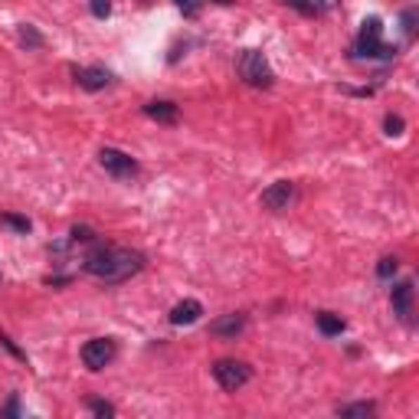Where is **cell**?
Returning a JSON list of instances; mask_svg holds the SVG:
<instances>
[{"label":"cell","instance_id":"cell-8","mask_svg":"<svg viewBox=\"0 0 419 419\" xmlns=\"http://www.w3.org/2000/svg\"><path fill=\"white\" fill-rule=\"evenodd\" d=\"M243 331H246V314H239V311H229V314H223V318H217V321H210V334H213V337L236 341Z\"/></svg>","mask_w":419,"mask_h":419},{"label":"cell","instance_id":"cell-21","mask_svg":"<svg viewBox=\"0 0 419 419\" xmlns=\"http://www.w3.org/2000/svg\"><path fill=\"white\" fill-rule=\"evenodd\" d=\"M383 128H387V134H403V118L400 115H387V118H383Z\"/></svg>","mask_w":419,"mask_h":419},{"label":"cell","instance_id":"cell-3","mask_svg":"<svg viewBox=\"0 0 419 419\" xmlns=\"http://www.w3.org/2000/svg\"><path fill=\"white\" fill-rule=\"evenodd\" d=\"M236 72L246 86H256V89H272L276 76L269 69V59L259 53V49H243L236 59Z\"/></svg>","mask_w":419,"mask_h":419},{"label":"cell","instance_id":"cell-7","mask_svg":"<svg viewBox=\"0 0 419 419\" xmlns=\"http://www.w3.org/2000/svg\"><path fill=\"white\" fill-rule=\"evenodd\" d=\"M259 200H262V207H266V210H272V213H282V210H288V203L295 200V183H292V181L269 183Z\"/></svg>","mask_w":419,"mask_h":419},{"label":"cell","instance_id":"cell-9","mask_svg":"<svg viewBox=\"0 0 419 419\" xmlns=\"http://www.w3.org/2000/svg\"><path fill=\"white\" fill-rule=\"evenodd\" d=\"M72 76H76V82L86 92H98V89L112 86V72L105 66H82V69H72Z\"/></svg>","mask_w":419,"mask_h":419},{"label":"cell","instance_id":"cell-14","mask_svg":"<svg viewBox=\"0 0 419 419\" xmlns=\"http://www.w3.org/2000/svg\"><path fill=\"white\" fill-rule=\"evenodd\" d=\"M377 413V406L373 403H347V406H337V416L344 419H367Z\"/></svg>","mask_w":419,"mask_h":419},{"label":"cell","instance_id":"cell-25","mask_svg":"<svg viewBox=\"0 0 419 419\" xmlns=\"http://www.w3.org/2000/svg\"><path fill=\"white\" fill-rule=\"evenodd\" d=\"M0 344H4V347H7V351L13 354V357H20V361H27V354L20 351V347H17V344H13V341H10L7 334H0Z\"/></svg>","mask_w":419,"mask_h":419},{"label":"cell","instance_id":"cell-27","mask_svg":"<svg viewBox=\"0 0 419 419\" xmlns=\"http://www.w3.org/2000/svg\"><path fill=\"white\" fill-rule=\"evenodd\" d=\"M318 4V10H331V7H337V0H314Z\"/></svg>","mask_w":419,"mask_h":419},{"label":"cell","instance_id":"cell-15","mask_svg":"<svg viewBox=\"0 0 419 419\" xmlns=\"http://www.w3.org/2000/svg\"><path fill=\"white\" fill-rule=\"evenodd\" d=\"M17 37H20V43H23V46H30V49H39L43 43H46V39H43V33H39L33 23H20Z\"/></svg>","mask_w":419,"mask_h":419},{"label":"cell","instance_id":"cell-17","mask_svg":"<svg viewBox=\"0 0 419 419\" xmlns=\"http://www.w3.org/2000/svg\"><path fill=\"white\" fill-rule=\"evenodd\" d=\"M86 406H89V413H96V416H102V419H112L115 416V406L108 400H89Z\"/></svg>","mask_w":419,"mask_h":419},{"label":"cell","instance_id":"cell-1","mask_svg":"<svg viewBox=\"0 0 419 419\" xmlns=\"http://www.w3.org/2000/svg\"><path fill=\"white\" fill-rule=\"evenodd\" d=\"M144 252L128 246H115V243H102V239H92L82 256V269H86L92 278L105 282V285H118V282H128L131 276H138L144 269Z\"/></svg>","mask_w":419,"mask_h":419},{"label":"cell","instance_id":"cell-23","mask_svg":"<svg viewBox=\"0 0 419 419\" xmlns=\"http://www.w3.org/2000/svg\"><path fill=\"white\" fill-rule=\"evenodd\" d=\"M403 30H406V37H416V10H406V13H403Z\"/></svg>","mask_w":419,"mask_h":419},{"label":"cell","instance_id":"cell-18","mask_svg":"<svg viewBox=\"0 0 419 419\" xmlns=\"http://www.w3.org/2000/svg\"><path fill=\"white\" fill-rule=\"evenodd\" d=\"M397 269H400V262H397V259L383 256L380 262H377V276H380V278H393V276H397Z\"/></svg>","mask_w":419,"mask_h":419},{"label":"cell","instance_id":"cell-20","mask_svg":"<svg viewBox=\"0 0 419 419\" xmlns=\"http://www.w3.org/2000/svg\"><path fill=\"white\" fill-rule=\"evenodd\" d=\"M89 10H92V17L96 20H105L112 13V0H89Z\"/></svg>","mask_w":419,"mask_h":419},{"label":"cell","instance_id":"cell-26","mask_svg":"<svg viewBox=\"0 0 419 419\" xmlns=\"http://www.w3.org/2000/svg\"><path fill=\"white\" fill-rule=\"evenodd\" d=\"M0 416H20V400L17 397H10V403L0 410Z\"/></svg>","mask_w":419,"mask_h":419},{"label":"cell","instance_id":"cell-19","mask_svg":"<svg viewBox=\"0 0 419 419\" xmlns=\"http://www.w3.org/2000/svg\"><path fill=\"white\" fill-rule=\"evenodd\" d=\"M282 4L298 10V13H305V17H314V13H318V4H314V0H282Z\"/></svg>","mask_w":419,"mask_h":419},{"label":"cell","instance_id":"cell-6","mask_svg":"<svg viewBox=\"0 0 419 419\" xmlns=\"http://www.w3.org/2000/svg\"><path fill=\"white\" fill-rule=\"evenodd\" d=\"M98 164L112 174L115 181H131L134 174H138V161H134L131 154L118 151V148H102L98 151Z\"/></svg>","mask_w":419,"mask_h":419},{"label":"cell","instance_id":"cell-16","mask_svg":"<svg viewBox=\"0 0 419 419\" xmlns=\"http://www.w3.org/2000/svg\"><path fill=\"white\" fill-rule=\"evenodd\" d=\"M0 223L10 229H17V233H30V229H33V223H30L27 217H13V213H0Z\"/></svg>","mask_w":419,"mask_h":419},{"label":"cell","instance_id":"cell-4","mask_svg":"<svg viewBox=\"0 0 419 419\" xmlns=\"http://www.w3.org/2000/svg\"><path fill=\"white\" fill-rule=\"evenodd\" d=\"M213 380L223 387V390H229V393H236V390H243L249 380H252V367L249 363H243V361H217L213 363Z\"/></svg>","mask_w":419,"mask_h":419},{"label":"cell","instance_id":"cell-12","mask_svg":"<svg viewBox=\"0 0 419 419\" xmlns=\"http://www.w3.org/2000/svg\"><path fill=\"white\" fill-rule=\"evenodd\" d=\"M144 115L148 118H154V122H161V124H174L177 122V105L174 102H148L144 105Z\"/></svg>","mask_w":419,"mask_h":419},{"label":"cell","instance_id":"cell-2","mask_svg":"<svg viewBox=\"0 0 419 419\" xmlns=\"http://www.w3.org/2000/svg\"><path fill=\"white\" fill-rule=\"evenodd\" d=\"M354 56H363V59H393L397 56V46H387V43H383V23L377 17L361 23V33H357V43H354Z\"/></svg>","mask_w":419,"mask_h":419},{"label":"cell","instance_id":"cell-24","mask_svg":"<svg viewBox=\"0 0 419 419\" xmlns=\"http://www.w3.org/2000/svg\"><path fill=\"white\" fill-rule=\"evenodd\" d=\"M174 4H177V7L183 10V17H197V0H174Z\"/></svg>","mask_w":419,"mask_h":419},{"label":"cell","instance_id":"cell-11","mask_svg":"<svg viewBox=\"0 0 419 419\" xmlns=\"http://www.w3.org/2000/svg\"><path fill=\"white\" fill-rule=\"evenodd\" d=\"M390 302H393V311L400 314L403 321H410V318H413V282H410V278L393 285Z\"/></svg>","mask_w":419,"mask_h":419},{"label":"cell","instance_id":"cell-10","mask_svg":"<svg viewBox=\"0 0 419 419\" xmlns=\"http://www.w3.org/2000/svg\"><path fill=\"white\" fill-rule=\"evenodd\" d=\"M200 314H203V305L197 298H183V302H177L171 308V324L174 328H187V324L200 321Z\"/></svg>","mask_w":419,"mask_h":419},{"label":"cell","instance_id":"cell-22","mask_svg":"<svg viewBox=\"0 0 419 419\" xmlns=\"http://www.w3.org/2000/svg\"><path fill=\"white\" fill-rule=\"evenodd\" d=\"M69 239H72V243H92V239H96V233H92L89 226H72Z\"/></svg>","mask_w":419,"mask_h":419},{"label":"cell","instance_id":"cell-5","mask_svg":"<svg viewBox=\"0 0 419 419\" xmlns=\"http://www.w3.org/2000/svg\"><path fill=\"white\" fill-rule=\"evenodd\" d=\"M115 354H118V344H115L112 337H92V341L82 344V363L96 373L105 370V367L115 361Z\"/></svg>","mask_w":419,"mask_h":419},{"label":"cell","instance_id":"cell-13","mask_svg":"<svg viewBox=\"0 0 419 419\" xmlns=\"http://www.w3.org/2000/svg\"><path fill=\"white\" fill-rule=\"evenodd\" d=\"M314 321H318V331H321L324 337H337V334H344V328H347L341 314H334V311H318Z\"/></svg>","mask_w":419,"mask_h":419}]
</instances>
